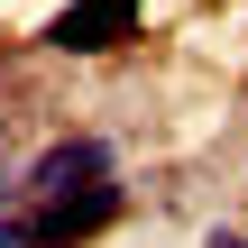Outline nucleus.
<instances>
[{"mask_svg":"<svg viewBox=\"0 0 248 248\" xmlns=\"http://www.w3.org/2000/svg\"><path fill=\"white\" fill-rule=\"evenodd\" d=\"M138 9H147V0H64V9L46 18V46H55V55H110V46L138 37Z\"/></svg>","mask_w":248,"mask_h":248,"instance_id":"f257e3e1","label":"nucleus"},{"mask_svg":"<svg viewBox=\"0 0 248 248\" xmlns=\"http://www.w3.org/2000/svg\"><path fill=\"white\" fill-rule=\"evenodd\" d=\"M101 221H120V175H110V166H101L83 193H74V184L46 193V212L28 221V239H37V248H74V239H92Z\"/></svg>","mask_w":248,"mask_h":248,"instance_id":"f03ea898","label":"nucleus"},{"mask_svg":"<svg viewBox=\"0 0 248 248\" xmlns=\"http://www.w3.org/2000/svg\"><path fill=\"white\" fill-rule=\"evenodd\" d=\"M101 166H110V147H101V138H55V147L28 166V193H64L74 175H101Z\"/></svg>","mask_w":248,"mask_h":248,"instance_id":"7ed1b4c3","label":"nucleus"},{"mask_svg":"<svg viewBox=\"0 0 248 248\" xmlns=\"http://www.w3.org/2000/svg\"><path fill=\"white\" fill-rule=\"evenodd\" d=\"M202 248H248V239H230V230H212V239H202Z\"/></svg>","mask_w":248,"mask_h":248,"instance_id":"20e7f679","label":"nucleus"},{"mask_svg":"<svg viewBox=\"0 0 248 248\" xmlns=\"http://www.w3.org/2000/svg\"><path fill=\"white\" fill-rule=\"evenodd\" d=\"M28 248H37V239H28Z\"/></svg>","mask_w":248,"mask_h":248,"instance_id":"39448f33","label":"nucleus"}]
</instances>
